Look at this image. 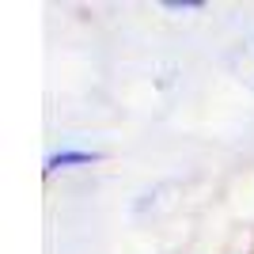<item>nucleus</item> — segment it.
I'll return each mask as SVG.
<instances>
[{"label": "nucleus", "instance_id": "nucleus-1", "mask_svg": "<svg viewBox=\"0 0 254 254\" xmlns=\"http://www.w3.org/2000/svg\"><path fill=\"white\" fill-rule=\"evenodd\" d=\"M87 152H64V156H57V159H50V167H61V163H87Z\"/></svg>", "mask_w": 254, "mask_h": 254}]
</instances>
